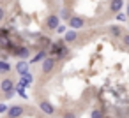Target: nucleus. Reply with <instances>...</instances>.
<instances>
[{"mask_svg":"<svg viewBox=\"0 0 129 118\" xmlns=\"http://www.w3.org/2000/svg\"><path fill=\"white\" fill-rule=\"evenodd\" d=\"M23 113H25V107H21V106H13V107H9L7 116H9V118H20Z\"/></svg>","mask_w":129,"mask_h":118,"instance_id":"8","label":"nucleus"},{"mask_svg":"<svg viewBox=\"0 0 129 118\" xmlns=\"http://www.w3.org/2000/svg\"><path fill=\"white\" fill-rule=\"evenodd\" d=\"M28 62H25V60H21V62H18L16 64V72L20 74V76H23V74H27L28 72Z\"/></svg>","mask_w":129,"mask_h":118,"instance_id":"10","label":"nucleus"},{"mask_svg":"<svg viewBox=\"0 0 129 118\" xmlns=\"http://www.w3.org/2000/svg\"><path fill=\"white\" fill-rule=\"evenodd\" d=\"M117 20H118V21H125V20H127L125 13H118V14H117Z\"/></svg>","mask_w":129,"mask_h":118,"instance_id":"18","label":"nucleus"},{"mask_svg":"<svg viewBox=\"0 0 129 118\" xmlns=\"http://www.w3.org/2000/svg\"><path fill=\"white\" fill-rule=\"evenodd\" d=\"M0 90H2L6 95H9V93H13V90H14V83H13L9 78H6V79L0 81Z\"/></svg>","mask_w":129,"mask_h":118,"instance_id":"6","label":"nucleus"},{"mask_svg":"<svg viewBox=\"0 0 129 118\" xmlns=\"http://www.w3.org/2000/svg\"><path fill=\"white\" fill-rule=\"evenodd\" d=\"M7 111H9L7 104H0V113H7Z\"/></svg>","mask_w":129,"mask_h":118,"instance_id":"19","label":"nucleus"},{"mask_svg":"<svg viewBox=\"0 0 129 118\" xmlns=\"http://www.w3.org/2000/svg\"><path fill=\"white\" fill-rule=\"evenodd\" d=\"M51 51L57 53L58 56H64L66 55V42H64V39H58L57 42H53L51 44ZM58 56H57V60H58Z\"/></svg>","mask_w":129,"mask_h":118,"instance_id":"3","label":"nucleus"},{"mask_svg":"<svg viewBox=\"0 0 129 118\" xmlns=\"http://www.w3.org/2000/svg\"><path fill=\"white\" fill-rule=\"evenodd\" d=\"M46 27H48L50 30H57V28L60 27V18H58V14H50V16L46 18Z\"/></svg>","mask_w":129,"mask_h":118,"instance_id":"4","label":"nucleus"},{"mask_svg":"<svg viewBox=\"0 0 129 118\" xmlns=\"http://www.w3.org/2000/svg\"><path fill=\"white\" fill-rule=\"evenodd\" d=\"M122 41H124V44H125V46L129 48V34H125V35L122 37Z\"/></svg>","mask_w":129,"mask_h":118,"instance_id":"20","label":"nucleus"},{"mask_svg":"<svg viewBox=\"0 0 129 118\" xmlns=\"http://www.w3.org/2000/svg\"><path fill=\"white\" fill-rule=\"evenodd\" d=\"M90 118H103V111L94 109V111H92V114H90Z\"/></svg>","mask_w":129,"mask_h":118,"instance_id":"17","label":"nucleus"},{"mask_svg":"<svg viewBox=\"0 0 129 118\" xmlns=\"http://www.w3.org/2000/svg\"><path fill=\"white\" fill-rule=\"evenodd\" d=\"M11 53L14 55V56H20V58H28V55H30V48H25V46H20V48H16L14 46V49H11Z\"/></svg>","mask_w":129,"mask_h":118,"instance_id":"7","label":"nucleus"},{"mask_svg":"<svg viewBox=\"0 0 129 118\" xmlns=\"http://www.w3.org/2000/svg\"><path fill=\"white\" fill-rule=\"evenodd\" d=\"M110 34H111L113 37H120V35H122V28L117 27V25H111V27H110Z\"/></svg>","mask_w":129,"mask_h":118,"instance_id":"14","label":"nucleus"},{"mask_svg":"<svg viewBox=\"0 0 129 118\" xmlns=\"http://www.w3.org/2000/svg\"><path fill=\"white\" fill-rule=\"evenodd\" d=\"M67 25H69L71 30H80V28L85 27V20L80 18V16H71V18L67 20Z\"/></svg>","mask_w":129,"mask_h":118,"instance_id":"2","label":"nucleus"},{"mask_svg":"<svg viewBox=\"0 0 129 118\" xmlns=\"http://www.w3.org/2000/svg\"><path fill=\"white\" fill-rule=\"evenodd\" d=\"M122 7H124V0H111V6H110L111 13L118 14V13L122 11Z\"/></svg>","mask_w":129,"mask_h":118,"instance_id":"11","label":"nucleus"},{"mask_svg":"<svg viewBox=\"0 0 129 118\" xmlns=\"http://www.w3.org/2000/svg\"><path fill=\"white\" fill-rule=\"evenodd\" d=\"M78 41V32L76 30H67L66 34H64V42H76Z\"/></svg>","mask_w":129,"mask_h":118,"instance_id":"9","label":"nucleus"},{"mask_svg":"<svg viewBox=\"0 0 129 118\" xmlns=\"http://www.w3.org/2000/svg\"><path fill=\"white\" fill-rule=\"evenodd\" d=\"M32 81H34V76H32L30 72H27V74H23V76H21V79H20V83H21L23 86H28V85H30Z\"/></svg>","mask_w":129,"mask_h":118,"instance_id":"12","label":"nucleus"},{"mask_svg":"<svg viewBox=\"0 0 129 118\" xmlns=\"http://www.w3.org/2000/svg\"><path fill=\"white\" fill-rule=\"evenodd\" d=\"M9 71H11V65H9L6 60H0V72L6 74V72H9Z\"/></svg>","mask_w":129,"mask_h":118,"instance_id":"16","label":"nucleus"},{"mask_svg":"<svg viewBox=\"0 0 129 118\" xmlns=\"http://www.w3.org/2000/svg\"><path fill=\"white\" fill-rule=\"evenodd\" d=\"M57 32H58V34H62V32H66V27H64V25H60V27L57 28Z\"/></svg>","mask_w":129,"mask_h":118,"instance_id":"23","label":"nucleus"},{"mask_svg":"<svg viewBox=\"0 0 129 118\" xmlns=\"http://www.w3.org/2000/svg\"><path fill=\"white\" fill-rule=\"evenodd\" d=\"M64 118H76V113H66Z\"/></svg>","mask_w":129,"mask_h":118,"instance_id":"21","label":"nucleus"},{"mask_svg":"<svg viewBox=\"0 0 129 118\" xmlns=\"http://www.w3.org/2000/svg\"><path fill=\"white\" fill-rule=\"evenodd\" d=\"M125 16L129 18V6H127V11H125Z\"/></svg>","mask_w":129,"mask_h":118,"instance_id":"24","label":"nucleus"},{"mask_svg":"<svg viewBox=\"0 0 129 118\" xmlns=\"http://www.w3.org/2000/svg\"><path fill=\"white\" fill-rule=\"evenodd\" d=\"M4 18H6V11H4L2 7H0V21H2Z\"/></svg>","mask_w":129,"mask_h":118,"instance_id":"22","label":"nucleus"},{"mask_svg":"<svg viewBox=\"0 0 129 118\" xmlns=\"http://www.w3.org/2000/svg\"><path fill=\"white\" fill-rule=\"evenodd\" d=\"M55 65H57V58H55V56H46V58L43 60L41 72H43V74H50V72L55 69Z\"/></svg>","mask_w":129,"mask_h":118,"instance_id":"1","label":"nucleus"},{"mask_svg":"<svg viewBox=\"0 0 129 118\" xmlns=\"http://www.w3.org/2000/svg\"><path fill=\"white\" fill-rule=\"evenodd\" d=\"M39 109H41L44 114H48V116H53V114H55V107H53V104H51L50 100H41V102H39Z\"/></svg>","mask_w":129,"mask_h":118,"instance_id":"5","label":"nucleus"},{"mask_svg":"<svg viewBox=\"0 0 129 118\" xmlns=\"http://www.w3.org/2000/svg\"><path fill=\"white\" fill-rule=\"evenodd\" d=\"M44 58H46V51H39V53H37L28 64H37V62H41V60H44Z\"/></svg>","mask_w":129,"mask_h":118,"instance_id":"15","label":"nucleus"},{"mask_svg":"<svg viewBox=\"0 0 129 118\" xmlns=\"http://www.w3.org/2000/svg\"><path fill=\"white\" fill-rule=\"evenodd\" d=\"M25 88H27V86H23L21 83H16V85H14V90H16L23 99H27V97H28V95H27V92H25Z\"/></svg>","mask_w":129,"mask_h":118,"instance_id":"13","label":"nucleus"}]
</instances>
